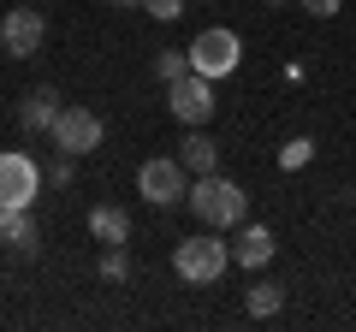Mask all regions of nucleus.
I'll list each match as a JSON object with an SVG mask.
<instances>
[{
    "label": "nucleus",
    "instance_id": "obj_10",
    "mask_svg": "<svg viewBox=\"0 0 356 332\" xmlns=\"http://www.w3.org/2000/svg\"><path fill=\"white\" fill-rule=\"evenodd\" d=\"M232 261H238V267H267V261H273V231L267 226H238Z\"/></svg>",
    "mask_w": 356,
    "mask_h": 332
},
{
    "label": "nucleus",
    "instance_id": "obj_18",
    "mask_svg": "<svg viewBox=\"0 0 356 332\" xmlns=\"http://www.w3.org/2000/svg\"><path fill=\"white\" fill-rule=\"evenodd\" d=\"M143 6H149V13L161 18V24H172V18L184 13V0H143Z\"/></svg>",
    "mask_w": 356,
    "mask_h": 332
},
{
    "label": "nucleus",
    "instance_id": "obj_5",
    "mask_svg": "<svg viewBox=\"0 0 356 332\" xmlns=\"http://www.w3.org/2000/svg\"><path fill=\"white\" fill-rule=\"evenodd\" d=\"M137 190H143V202L149 208H172V202H184L191 196V184H184V160H143V172H137Z\"/></svg>",
    "mask_w": 356,
    "mask_h": 332
},
{
    "label": "nucleus",
    "instance_id": "obj_9",
    "mask_svg": "<svg viewBox=\"0 0 356 332\" xmlns=\"http://www.w3.org/2000/svg\"><path fill=\"white\" fill-rule=\"evenodd\" d=\"M54 119H60V90L54 83H36L24 95V107H18V125L24 131H54Z\"/></svg>",
    "mask_w": 356,
    "mask_h": 332
},
{
    "label": "nucleus",
    "instance_id": "obj_3",
    "mask_svg": "<svg viewBox=\"0 0 356 332\" xmlns=\"http://www.w3.org/2000/svg\"><path fill=\"white\" fill-rule=\"evenodd\" d=\"M166 107H172L184 125H208V119H214V77L191 65L178 83H166Z\"/></svg>",
    "mask_w": 356,
    "mask_h": 332
},
{
    "label": "nucleus",
    "instance_id": "obj_14",
    "mask_svg": "<svg viewBox=\"0 0 356 332\" xmlns=\"http://www.w3.org/2000/svg\"><path fill=\"white\" fill-rule=\"evenodd\" d=\"M280 308H285V291H280V285H250V315H255V320L280 315Z\"/></svg>",
    "mask_w": 356,
    "mask_h": 332
},
{
    "label": "nucleus",
    "instance_id": "obj_15",
    "mask_svg": "<svg viewBox=\"0 0 356 332\" xmlns=\"http://www.w3.org/2000/svg\"><path fill=\"white\" fill-rule=\"evenodd\" d=\"M184 72H191V48H166L161 60H154V77H161V83H178Z\"/></svg>",
    "mask_w": 356,
    "mask_h": 332
},
{
    "label": "nucleus",
    "instance_id": "obj_8",
    "mask_svg": "<svg viewBox=\"0 0 356 332\" xmlns=\"http://www.w3.org/2000/svg\"><path fill=\"white\" fill-rule=\"evenodd\" d=\"M191 65L208 72V77L238 72V36H232V30H202V36L191 42Z\"/></svg>",
    "mask_w": 356,
    "mask_h": 332
},
{
    "label": "nucleus",
    "instance_id": "obj_1",
    "mask_svg": "<svg viewBox=\"0 0 356 332\" xmlns=\"http://www.w3.org/2000/svg\"><path fill=\"white\" fill-rule=\"evenodd\" d=\"M184 202H191V214L202 219V226H214V231H238L243 226V184L220 179V172H202Z\"/></svg>",
    "mask_w": 356,
    "mask_h": 332
},
{
    "label": "nucleus",
    "instance_id": "obj_22",
    "mask_svg": "<svg viewBox=\"0 0 356 332\" xmlns=\"http://www.w3.org/2000/svg\"><path fill=\"white\" fill-rule=\"evenodd\" d=\"M267 6H285V0H267Z\"/></svg>",
    "mask_w": 356,
    "mask_h": 332
},
{
    "label": "nucleus",
    "instance_id": "obj_6",
    "mask_svg": "<svg viewBox=\"0 0 356 332\" xmlns=\"http://www.w3.org/2000/svg\"><path fill=\"white\" fill-rule=\"evenodd\" d=\"M54 149L65 154H89L102 149V113H89V107H60V119H54Z\"/></svg>",
    "mask_w": 356,
    "mask_h": 332
},
{
    "label": "nucleus",
    "instance_id": "obj_7",
    "mask_svg": "<svg viewBox=\"0 0 356 332\" xmlns=\"http://www.w3.org/2000/svg\"><path fill=\"white\" fill-rule=\"evenodd\" d=\"M0 42H6L13 60H30V53H42V42H48V18H42L36 6H13V13L0 18Z\"/></svg>",
    "mask_w": 356,
    "mask_h": 332
},
{
    "label": "nucleus",
    "instance_id": "obj_13",
    "mask_svg": "<svg viewBox=\"0 0 356 332\" xmlns=\"http://www.w3.org/2000/svg\"><path fill=\"white\" fill-rule=\"evenodd\" d=\"M89 231H95L102 243H125L131 238V214L113 208V202H102V208H89Z\"/></svg>",
    "mask_w": 356,
    "mask_h": 332
},
{
    "label": "nucleus",
    "instance_id": "obj_11",
    "mask_svg": "<svg viewBox=\"0 0 356 332\" xmlns=\"http://www.w3.org/2000/svg\"><path fill=\"white\" fill-rule=\"evenodd\" d=\"M0 243H13L18 256H36V249H42V231H36V219H30V208L0 214Z\"/></svg>",
    "mask_w": 356,
    "mask_h": 332
},
{
    "label": "nucleus",
    "instance_id": "obj_4",
    "mask_svg": "<svg viewBox=\"0 0 356 332\" xmlns=\"http://www.w3.org/2000/svg\"><path fill=\"white\" fill-rule=\"evenodd\" d=\"M42 190V166L30 154H0V214H18L30 208Z\"/></svg>",
    "mask_w": 356,
    "mask_h": 332
},
{
    "label": "nucleus",
    "instance_id": "obj_12",
    "mask_svg": "<svg viewBox=\"0 0 356 332\" xmlns=\"http://www.w3.org/2000/svg\"><path fill=\"white\" fill-rule=\"evenodd\" d=\"M178 160H184V172H220V149L208 142V131L202 125H191V137H184V149H178Z\"/></svg>",
    "mask_w": 356,
    "mask_h": 332
},
{
    "label": "nucleus",
    "instance_id": "obj_20",
    "mask_svg": "<svg viewBox=\"0 0 356 332\" xmlns=\"http://www.w3.org/2000/svg\"><path fill=\"white\" fill-rule=\"evenodd\" d=\"M72 160H77V154H65V149H60V160H54L48 172H54V179H60V184H72Z\"/></svg>",
    "mask_w": 356,
    "mask_h": 332
},
{
    "label": "nucleus",
    "instance_id": "obj_17",
    "mask_svg": "<svg viewBox=\"0 0 356 332\" xmlns=\"http://www.w3.org/2000/svg\"><path fill=\"white\" fill-rule=\"evenodd\" d=\"M309 154H315V142H309V137H297V142H285V154H280V166H303Z\"/></svg>",
    "mask_w": 356,
    "mask_h": 332
},
{
    "label": "nucleus",
    "instance_id": "obj_2",
    "mask_svg": "<svg viewBox=\"0 0 356 332\" xmlns=\"http://www.w3.org/2000/svg\"><path fill=\"white\" fill-rule=\"evenodd\" d=\"M172 267H178V279L184 285H214L220 273L232 267V243L226 238H202V231H196V238H184L172 249Z\"/></svg>",
    "mask_w": 356,
    "mask_h": 332
},
{
    "label": "nucleus",
    "instance_id": "obj_21",
    "mask_svg": "<svg viewBox=\"0 0 356 332\" xmlns=\"http://www.w3.org/2000/svg\"><path fill=\"white\" fill-rule=\"evenodd\" d=\"M107 6H143V0H107Z\"/></svg>",
    "mask_w": 356,
    "mask_h": 332
},
{
    "label": "nucleus",
    "instance_id": "obj_16",
    "mask_svg": "<svg viewBox=\"0 0 356 332\" xmlns=\"http://www.w3.org/2000/svg\"><path fill=\"white\" fill-rule=\"evenodd\" d=\"M102 279H131V256H125V243H107V256H102Z\"/></svg>",
    "mask_w": 356,
    "mask_h": 332
},
{
    "label": "nucleus",
    "instance_id": "obj_19",
    "mask_svg": "<svg viewBox=\"0 0 356 332\" xmlns=\"http://www.w3.org/2000/svg\"><path fill=\"white\" fill-rule=\"evenodd\" d=\"M297 6H303L309 18H332V13H339V6H344V0H297Z\"/></svg>",
    "mask_w": 356,
    "mask_h": 332
}]
</instances>
